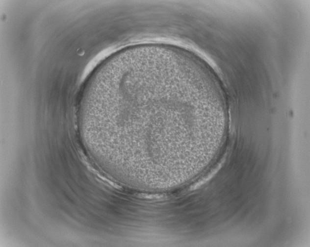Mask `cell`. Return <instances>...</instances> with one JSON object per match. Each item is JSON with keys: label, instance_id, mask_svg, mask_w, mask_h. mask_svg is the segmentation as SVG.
<instances>
[{"label": "cell", "instance_id": "1", "mask_svg": "<svg viewBox=\"0 0 310 247\" xmlns=\"http://www.w3.org/2000/svg\"><path fill=\"white\" fill-rule=\"evenodd\" d=\"M99 121L107 139L122 145L133 135L157 136L193 129L198 124L197 87L182 75L159 67L127 69L115 74Z\"/></svg>", "mask_w": 310, "mask_h": 247}]
</instances>
